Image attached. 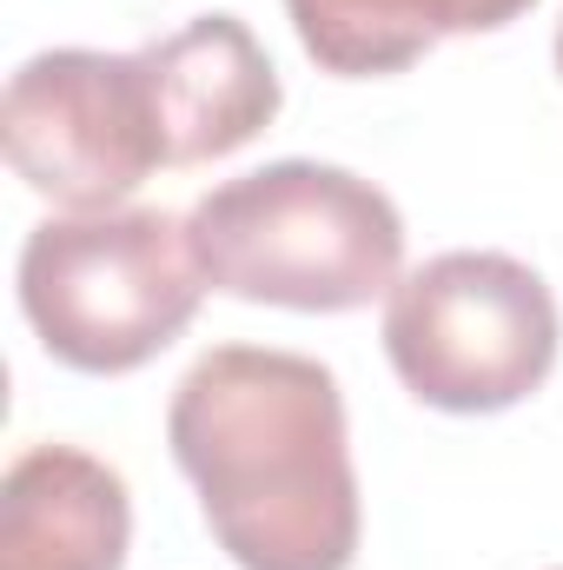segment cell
Returning a JSON list of instances; mask_svg holds the SVG:
<instances>
[{"label":"cell","mask_w":563,"mask_h":570,"mask_svg":"<svg viewBox=\"0 0 563 570\" xmlns=\"http://www.w3.org/2000/svg\"><path fill=\"white\" fill-rule=\"evenodd\" d=\"M179 471L239 570H352L358 471L338 379L273 345L206 352L166 412Z\"/></svg>","instance_id":"cell-1"},{"label":"cell","mask_w":563,"mask_h":570,"mask_svg":"<svg viewBox=\"0 0 563 570\" xmlns=\"http://www.w3.org/2000/svg\"><path fill=\"white\" fill-rule=\"evenodd\" d=\"M186 239L213 292L285 312L372 305L405 266L398 206L372 179L325 159H273L213 186L192 206Z\"/></svg>","instance_id":"cell-2"},{"label":"cell","mask_w":563,"mask_h":570,"mask_svg":"<svg viewBox=\"0 0 563 570\" xmlns=\"http://www.w3.org/2000/svg\"><path fill=\"white\" fill-rule=\"evenodd\" d=\"M206 298L186 219L159 206L67 213L20 246V312L73 372H134L166 352Z\"/></svg>","instance_id":"cell-3"},{"label":"cell","mask_w":563,"mask_h":570,"mask_svg":"<svg viewBox=\"0 0 563 570\" xmlns=\"http://www.w3.org/2000/svg\"><path fill=\"white\" fill-rule=\"evenodd\" d=\"M563 345L551 285L511 253H437L385 298V352L405 392L437 412L524 405Z\"/></svg>","instance_id":"cell-4"},{"label":"cell","mask_w":563,"mask_h":570,"mask_svg":"<svg viewBox=\"0 0 563 570\" xmlns=\"http://www.w3.org/2000/svg\"><path fill=\"white\" fill-rule=\"evenodd\" d=\"M0 140L13 173L67 213H113L152 166H166L140 53H33L7 80Z\"/></svg>","instance_id":"cell-5"},{"label":"cell","mask_w":563,"mask_h":570,"mask_svg":"<svg viewBox=\"0 0 563 570\" xmlns=\"http://www.w3.org/2000/svg\"><path fill=\"white\" fill-rule=\"evenodd\" d=\"M146 87L159 107L166 166L226 159L246 140H259L279 114V73L259 47V33L239 13H199L179 33L140 47Z\"/></svg>","instance_id":"cell-6"},{"label":"cell","mask_w":563,"mask_h":570,"mask_svg":"<svg viewBox=\"0 0 563 570\" xmlns=\"http://www.w3.org/2000/svg\"><path fill=\"white\" fill-rule=\"evenodd\" d=\"M134 544L127 478L73 444H33L0 478V570H120Z\"/></svg>","instance_id":"cell-7"},{"label":"cell","mask_w":563,"mask_h":570,"mask_svg":"<svg viewBox=\"0 0 563 570\" xmlns=\"http://www.w3.org/2000/svg\"><path fill=\"white\" fill-rule=\"evenodd\" d=\"M537 0H285L298 47L345 80L405 73L451 33H497Z\"/></svg>","instance_id":"cell-8"},{"label":"cell","mask_w":563,"mask_h":570,"mask_svg":"<svg viewBox=\"0 0 563 570\" xmlns=\"http://www.w3.org/2000/svg\"><path fill=\"white\" fill-rule=\"evenodd\" d=\"M557 73H563V20H557Z\"/></svg>","instance_id":"cell-9"},{"label":"cell","mask_w":563,"mask_h":570,"mask_svg":"<svg viewBox=\"0 0 563 570\" xmlns=\"http://www.w3.org/2000/svg\"><path fill=\"white\" fill-rule=\"evenodd\" d=\"M557 570H563V564H557Z\"/></svg>","instance_id":"cell-10"}]
</instances>
